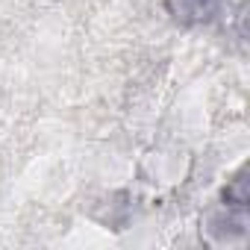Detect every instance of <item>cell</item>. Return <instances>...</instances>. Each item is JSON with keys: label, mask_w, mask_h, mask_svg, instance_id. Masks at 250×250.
Wrapping results in <instances>:
<instances>
[{"label": "cell", "mask_w": 250, "mask_h": 250, "mask_svg": "<svg viewBox=\"0 0 250 250\" xmlns=\"http://www.w3.org/2000/svg\"><path fill=\"white\" fill-rule=\"evenodd\" d=\"M247 177H250V168H247V162H244V165H238L235 174L227 180L221 197H224V200H232V203H244V206H250V186H247Z\"/></svg>", "instance_id": "3957f363"}, {"label": "cell", "mask_w": 250, "mask_h": 250, "mask_svg": "<svg viewBox=\"0 0 250 250\" xmlns=\"http://www.w3.org/2000/svg\"><path fill=\"white\" fill-rule=\"evenodd\" d=\"M200 241L215 250H244L250 244V206L218 200L200 218Z\"/></svg>", "instance_id": "6da1fadb"}, {"label": "cell", "mask_w": 250, "mask_h": 250, "mask_svg": "<svg viewBox=\"0 0 250 250\" xmlns=\"http://www.w3.org/2000/svg\"><path fill=\"white\" fill-rule=\"evenodd\" d=\"M165 12L180 27H206L221 15L224 0H162Z\"/></svg>", "instance_id": "7a4b0ae2"}]
</instances>
